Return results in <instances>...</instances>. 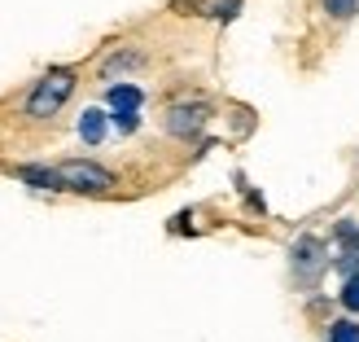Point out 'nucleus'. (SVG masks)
Masks as SVG:
<instances>
[{
  "label": "nucleus",
  "instance_id": "obj_4",
  "mask_svg": "<svg viewBox=\"0 0 359 342\" xmlns=\"http://www.w3.org/2000/svg\"><path fill=\"white\" fill-rule=\"evenodd\" d=\"M206 119H210V110H206L202 101H180V105H171V110H167L163 128L175 140H197V136H202V128H206Z\"/></svg>",
  "mask_w": 359,
  "mask_h": 342
},
{
  "label": "nucleus",
  "instance_id": "obj_13",
  "mask_svg": "<svg viewBox=\"0 0 359 342\" xmlns=\"http://www.w3.org/2000/svg\"><path fill=\"white\" fill-rule=\"evenodd\" d=\"M333 242H337V246H359V224H355V220H337Z\"/></svg>",
  "mask_w": 359,
  "mask_h": 342
},
{
  "label": "nucleus",
  "instance_id": "obj_14",
  "mask_svg": "<svg viewBox=\"0 0 359 342\" xmlns=\"http://www.w3.org/2000/svg\"><path fill=\"white\" fill-rule=\"evenodd\" d=\"M110 123H114L123 136H128V132H136V128H140V114H110Z\"/></svg>",
  "mask_w": 359,
  "mask_h": 342
},
{
  "label": "nucleus",
  "instance_id": "obj_11",
  "mask_svg": "<svg viewBox=\"0 0 359 342\" xmlns=\"http://www.w3.org/2000/svg\"><path fill=\"white\" fill-rule=\"evenodd\" d=\"M329 342H359V320H351V316H342V320H333L329 325V334H325Z\"/></svg>",
  "mask_w": 359,
  "mask_h": 342
},
{
  "label": "nucleus",
  "instance_id": "obj_10",
  "mask_svg": "<svg viewBox=\"0 0 359 342\" xmlns=\"http://www.w3.org/2000/svg\"><path fill=\"white\" fill-rule=\"evenodd\" d=\"M320 9H325L333 22H351L359 13V0H320Z\"/></svg>",
  "mask_w": 359,
  "mask_h": 342
},
{
  "label": "nucleus",
  "instance_id": "obj_3",
  "mask_svg": "<svg viewBox=\"0 0 359 342\" xmlns=\"http://www.w3.org/2000/svg\"><path fill=\"white\" fill-rule=\"evenodd\" d=\"M66 193H110L114 189V171H105L93 158H70V163L57 167Z\"/></svg>",
  "mask_w": 359,
  "mask_h": 342
},
{
  "label": "nucleus",
  "instance_id": "obj_7",
  "mask_svg": "<svg viewBox=\"0 0 359 342\" xmlns=\"http://www.w3.org/2000/svg\"><path fill=\"white\" fill-rule=\"evenodd\" d=\"M140 66H145V53H128V48H123V53H110V58H105L101 62V75L105 79H114V75H123V70H140Z\"/></svg>",
  "mask_w": 359,
  "mask_h": 342
},
{
  "label": "nucleus",
  "instance_id": "obj_1",
  "mask_svg": "<svg viewBox=\"0 0 359 342\" xmlns=\"http://www.w3.org/2000/svg\"><path fill=\"white\" fill-rule=\"evenodd\" d=\"M333 268V255H329V246L316 237V232H302V237H294L290 246V272L294 281L302 285V290H316L320 277H325Z\"/></svg>",
  "mask_w": 359,
  "mask_h": 342
},
{
  "label": "nucleus",
  "instance_id": "obj_12",
  "mask_svg": "<svg viewBox=\"0 0 359 342\" xmlns=\"http://www.w3.org/2000/svg\"><path fill=\"white\" fill-rule=\"evenodd\" d=\"M337 303L351 312V316H359V277H351V281H342V294H337Z\"/></svg>",
  "mask_w": 359,
  "mask_h": 342
},
{
  "label": "nucleus",
  "instance_id": "obj_5",
  "mask_svg": "<svg viewBox=\"0 0 359 342\" xmlns=\"http://www.w3.org/2000/svg\"><path fill=\"white\" fill-rule=\"evenodd\" d=\"M13 176L22 180V185H31V189H44V193H66V185H62V171H57V167L27 163V167H18Z\"/></svg>",
  "mask_w": 359,
  "mask_h": 342
},
{
  "label": "nucleus",
  "instance_id": "obj_6",
  "mask_svg": "<svg viewBox=\"0 0 359 342\" xmlns=\"http://www.w3.org/2000/svg\"><path fill=\"white\" fill-rule=\"evenodd\" d=\"M105 101H110V110H114V114H136V110H140V101H145V93H140L136 84H110Z\"/></svg>",
  "mask_w": 359,
  "mask_h": 342
},
{
  "label": "nucleus",
  "instance_id": "obj_8",
  "mask_svg": "<svg viewBox=\"0 0 359 342\" xmlns=\"http://www.w3.org/2000/svg\"><path fill=\"white\" fill-rule=\"evenodd\" d=\"M79 136L88 140V145H101L105 140V110H93V105H88V110L79 114Z\"/></svg>",
  "mask_w": 359,
  "mask_h": 342
},
{
  "label": "nucleus",
  "instance_id": "obj_2",
  "mask_svg": "<svg viewBox=\"0 0 359 342\" xmlns=\"http://www.w3.org/2000/svg\"><path fill=\"white\" fill-rule=\"evenodd\" d=\"M70 97H75V70H70V66H57V70H48V75L31 88L27 114H31V119H53Z\"/></svg>",
  "mask_w": 359,
  "mask_h": 342
},
{
  "label": "nucleus",
  "instance_id": "obj_9",
  "mask_svg": "<svg viewBox=\"0 0 359 342\" xmlns=\"http://www.w3.org/2000/svg\"><path fill=\"white\" fill-rule=\"evenodd\" d=\"M333 268L342 272V281L359 277V246H337V255H333Z\"/></svg>",
  "mask_w": 359,
  "mask_h": 342
}]
</instances>
